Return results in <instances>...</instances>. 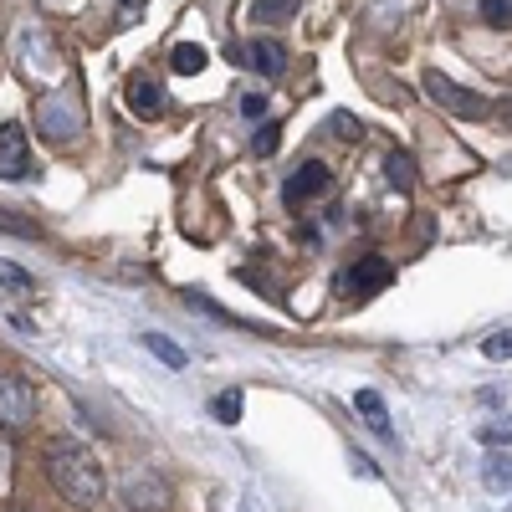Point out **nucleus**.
Returning <instances> with one entry per match:
<instances>
[{
    "mask_svg": "<svg viewBox=\"0 0 512 512\" xmlns=\"http://www.w3.org/2000/svg\"><path fill=\"white\" fill-rule=\"evenodd\" d=\"M47 482L72 507H98L108 497V477H103L98 456L82 446V441H72V436L47 441Z\"/></svg>",
    "mask_w": 512,
    "mask_h": 512,
    "instance_id": "f257e3e1",
    "label": "nucleus"
},
{
    "mask_svg": "<svg viewBox=\"0 0 512 512\" xmlns=\"http://www.w3.org/2000/svg\"><path fill=\"white\" fill-rule=\"evenodd\" d=\"M36 128H41V139H52V144L77 139V134H82V103H77L67 88L47 93V98L36 103Z\"/></svg>",
    "mask_w": 512,
    "mask_h": 512,
    "instance_id": "f03ea898",
    "label": "nucleus"
},
{
    "mask_svg": "<svg viewBox=\"0 0 512 512\" xmlns=\"http://www.w3.org/2000/svg\"><path fill=\"white\" fill-rule=\"evenodd\" d=\"M333 190V169L323 164V159H303L292 169V175L282 180V205L287 210H303V205H313L318 195H328Z\"/></svg>",
    "mask_w": 512,
    "mask_h": 512,
    "instance_id": "7ed1b4c3",
    "label": "nucleus"
},
{
    "mask_svg": "<svg viewBox=\"0 0 512 512\" xmlns=\"http://www.w3.org/2000/svg\"><path fill=\"white\" fill-rule=\"evenodd\" d=\"M36 415V390L26 374H6L0 379V431H21Z\"/></svg>",
    "mask_w": 512,
    "mask_h": 512,
    "instance_id": "20e7f679",
    "label": "nucleus"
},
{
    "mask_svg": "<svg viewBox=\"0 0 512 512\" xmlns=\"http://www.w3.org/2000/svg\"><path fill=\"white\" fill-rule=\"evenodd\" d=\"M425 93H431L436 108H446V113H456V118H482V113H487V98L456 88V82L441 77V72H425Z\"/></svg>",
    "mask_w": 512,
    "mask_h": 512,
    "instance_id": "39448f33",
    "label": "nucleus"
},
{
    "mask_svg": "<svg viewBox=\"0 0 512 512\" xmlns=\"http://www.w3.org/2000/svg\"><path fill=\"white\" fill-rule=\"evenodd\" d=\"M390 277H395V267L384 262V256H359V262H354L344 277H338V287H344L349 297H359V303H364V297H374V292L390 287Z\"/></svg>",
    "mask_w": 512,
    "mask_h": 512,
    "instance_id": "423d86ee",
    "label": "nucleus"
},
{
    "mask_svg": "<svg viewBox=\"0 0 512 512\" xmlns=\"http://www.w3.org/2000/svg\"><path fill=\"white\" fill-rule=\"evenodd\" d=\"M31 175V144L21 123H0V180H26Z\"/></svg>",
    "mask_w": 512,
    "mask_h": 512,
    "instance_id": "0eeeda50",
    "label": "nucleus"
},
{
    "mask_svg": "<svg viewBox=\"0 0 512 512\" xmlns=\"http://www.w3.org/2000/svg\"><path fill=\"white\" fill-rule=\"evenodd\" d=\"M226 57H231V62H241V67H251L256 77H282V67H287V52L277 47L272 36L251 41V47H241V41H236V47H231Z\"/></svg>",
    "mask_w": 512,
    "mask_h": 512,
    "instance_id": "6e6552de",
    "label": "nucleus"
},
{
    "mask_svg": "<svg viewBox=\"0 0 512 512\" xmlns=\"http://www.w3.org/2000/svg\"><path fill=\"white\" fill-rule=\"evenodd\" d=\"M123 502L134 507V512H159V507H169V482H164V477H154L149 466H144V472H134V477H128V487H123Z\"/></svg>",
    "mask_w": 512,
    "mask_h": 512,
    "instance_id": "1a4fd4ad",
    "label": "nucleus"
},
{
    "mask_svg": "<svg viewBox=\"0 0 512 512\" xmlns=\"http://www.w3.org/2000/svg\"><path fill=\"white\" fill-rule=\"evenodd\" d=\"M128 108H134L139 118H159L164 108H169V98H164V88H159V82L154 77H134V82H128Z\"/></svg>",
    "mask_w": 512,
    "mask_h": 512,
    "instance_id": "9d476101",
    "label": "nucleus"
},
{
    "mask_svg": "<svg viewBox=\"0 0 512 512\" xmlns=\"http://www.w3.org/2000/svg\"><path fill=\"white\" fill-rule=\"evenodd\" d=\"M354 410L364 415L369 431L390 436V410H384V395H379V390H359V395H354Z\"/></svg>",
    "mask_w": 512,
    "mask_h": 512,
    "instance_id": "9b49d317",
    "label": "nucleus"
},
{
    "mask_svg": "<svg viewBox=\"0 0 512 512\" xmlns=\"http://www.w3.org/2000/svg\"><path fill=\"white\" fill-rule=\"evenodd\" d=\"M292 11H297V0H256L251 21H256V26H277V21H287Z\"/></svg>",
    "mask_w": 512,
    "mask_h": 512,
    "instance_id": "f8f14e48",
    "label": "nucleus"
},
{
    "mask_svg": "<svg viewBox=\"0 0 512 512\" xmlns=\"http://www.w3.org/2000/svg\"><path fill=\"white\" fill-rule=\"evenodd\" d=\"M482 487H492V492H512V456H492V461L482 466Z\"/></svg>",
    "mask_w": 512,
    "mask_h": 512,
    "instance_id": "ddd939ff",
    "label": "nucleus"
},
{
    "mask_svg": "<svg viewBox=\"0 0 512 512\" xmlns=\"http://www.w3.org/2000/svg\"><path fill=\"white\" fill-rule=\"evenodd\" d=\"M144 349H149L159 364H169V369H185V349H180V344H169L164 333H149V338H144Z\"/></svg>",
    "mask_w": 512,
    "mask_h": 512,
    "instance_id": "4468645a",
    "label": "nucleus"
},
{
    "mask_svg": "<svg viewBox=\"0 0 512 512\" xmlns=\"http://www.w3.org/2000/svg\"><path fill=\"white\" fill-rule=\"evenodd\" d=\"M241 410H246L241 390H221L216 400H210V415H216L221 425H236V420H241Z\"/></svg>",
    "mask_w": 512,
    "mask_h": 512,
    "instance_id": "2eb2a0df",
    "label": "nucleus"
},
{
    "mask_svg": "<svg viewBox=\"0 0 512 512\" xmlns=\"http://www.w3.org/2000/svg\"><path fill=\"white\" fill-rule=\"evenodd\" d=\"M169 67H175L180 77H195V72L205 67V47H190V41H185V47L169 52Z\"/></svg>",
    "mask_w": 512,
    "mask_h": 512,
    "instance_id": "dca6fc26",
    "label": "nucleus"
},
{
    "mask_svg": "<svg viewBox=\"0 0 512 512\" xmlns=\"http://www.w3.org/2000/svg\"><path fill=\"white\" fill-rule=\"evenodd\" d=\"M384 175H390V185H395V190H410V185H415V159H410V154H390Z\"/></svg>",
    "mask_w": 512,
    "mask_h": 512,
    "instance_id": "f3484780",
    "label": "nucleus"
},
{
    "mask_svg": "<svg viewBox=\"0 0 512 512\" xmlns=\"http://www.w3.org/2000/svg\"><path fill=\"white\" fill-rule=\"evenodd\" d=\"M477 11H482V21L497 26V31L512 26V0H477Z\"/></svg>",
    "mask_w": 512,
    "mask_h": 512,
    "instance_id": "a211bd4d",
    "label": "nucleus"
},
{
    "mask_svg": "<svg viewBox=\"0 0 512 512\" xmlns=\"http://www.w3.org/2000/svg\"><path fill=\"white\" fill-rule=\"evenodd\" d=\"M0 287H11V292H31V272L0 256Z\"/></svg>",
    "mask_w": 512,
    "mask_h": 512,
    "instance_id": "6ab92c4d",
    "label": "nucleus"
},
{
    "mask_svg": "<svg viewBox=\"0 0 512 512\" xmlns=\"http://www.w3.org/2000/svg\"><path fill=\"white\" fill-rule=\"evenodd\" d=\"M482 354H487V359H497V364H507V359H512V328H502V333L482 338Z\"/></svg>",
    "mask_w": 512,
    "mask_h": 512,
    "instance_id": "aec40b11",
    "label": "nucleus"
},
{
    "mask_svg": "<svg viewBox=\"0 0 512 512\" xmlns=\"http://www.w3.org/2000/svg\"><path fill=\"white\" fill-rule=\"evenodd\" d=\"M277 144H282L277 123H262V128H256V139H251V154H256V159H267V154H277Z\"/></svg>",
    "mask_w": 512,
    "mask_h": 512,
    "instance_id": "412c9836",
    "label": "nucleus"
},
{
    "mask_svg": "<svg viewBox=\"0 0 512 512\" xmlns=\"http://www.w3.org/2000/svg\"><path fill=\"white\" fill-rule=\"evenodd\" d=\"M0 231H11V236H26V241H36V236H41V226H36V221H21L16 210H0Z\"/></svg>",
    "mask_w": 512,
    "mask_h": 512,
    "instance_id": "4be33fe9",
    "label": "nucleus"
},
{
    "mask_svg": "<svg viewBox=\"0 0 512 512\" xmlns=\"http://www.w3.org/2000/svg\"><path fill=\"white\" fill-rule=\"evenodd\" d=\"M482 446H507L512 441V420H492V425H482Z\"/></svg>",
    "mask_w": 512,
    "mask_h": 512,
    "instance_id": "5701e85b",
    "label": "nucleus"
},
{
    "mask_svg": "<svg viewBox=\"0 0 512 512\" xmlns=\"http://www.w3.org/2000/svg\"><path fill=\"white\" fill-rule=\"evenodd\" d=\"M333 128H338V139H359V134H364V128H359L349 113H333Z\"/></svg>",
    "mask_w": 512,
    "mask_h": 512,
    "instance_id": "b1692460",
    "label": "nucleus"
},
{
    "mask_svg": "<svg viewBox=\"0 0 512 512\" xmlns=\"http://www.w3.org/2000/svg\"><path fill=\"white\" fill-rule=\"evenodd\" d=\"M241 113H246V118H262V113H267V98H262V93H246V98H241Z\"/></svg>",
    "mask_w": 512,
    "mask_h": 512,
    "instance_id": "393cba45",
    "label": "nucleus"
},
{
    "mask_svg": "<svg viewBox=\"0 0 512 512\" xmlns=\"http://www.w3.org/2000/svg\"><path fill=\"white\" fill-rule=\"evenodd\" d=\"M0 512H31V507H0Z\"/></svg>",
    "mask_w": 512,
    "mask_h": 512,
    "instance_id": "a878e982",
    "label": "nucleus"
},
{
    "mask_svg": "<svg viewBox=\"0 0 512 512\" xmlns=\"http://www.w3.org/2000/svg\"><path fill=\"white\" fill-rule=\"evenodd\" d=\"M507 118H512V103H507Z\"/></svg>",
    "mask_w": 512,
    "mask_h": 512,
    "instance_id": "bb28decb",
    "label": "nucleus"
}]
</instances>
